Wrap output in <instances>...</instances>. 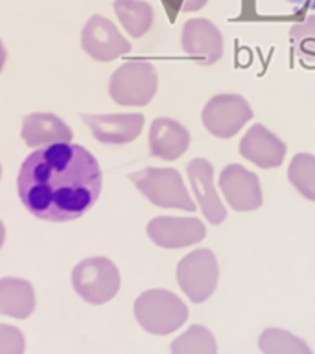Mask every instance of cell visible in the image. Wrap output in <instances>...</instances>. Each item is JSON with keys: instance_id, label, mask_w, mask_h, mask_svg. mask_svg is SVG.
I'll return each instance as SVG.
<instances>
[{"instance_id": "2e32d148", "label": "cell", "mask_w": 315, "mask_h": 354, "mask_svg": "<svg viewBox=\"0 0 315 354\" xmlns=\"http://www.w3.org/2000/svg\"><path fill=\"white\" fill-rule=\"evenodd\" d=\"M72 137L70 127L52 113H32L22 122V138L30 148L70 142Z\"/></svg>"}, {"instance_id": "6da1fadb", "label": "cell", "mask_w": 315, "mask_h": 354, "mask_svg": "<svg viewBox=\"0 0 315 354\" xmlns=\"http://www.w3.org/2000/svg\"><path fill=\"white\" fill-rule=\"evenodd\" d=\"M17 190L39 220L72 221L98 201L102 170L94 155L79 144H52L24 159Z\"/></svg>"}, {"instance_id": "ba28073f", "label": "cell", "mask_w": 315, "mask_h": 354, "mask_svg": "<svg viewBox=\"0 0 315 354\" xmlns=\"http://www.w3.org/2000/svg\"><path fill=\"white\" fill-rule=\"evenodd\" d=\"M220 190L223 192L227 205L236 212L256 210L264 201L258 176L242 165H229L221 170Z\"/></svg>"}, {"instance_id": "4fadbf2b", "label": "cell", "mask_w": 315, "mask_h": 354, "mask_svg": "<svg viewBox=\"0 0 315 354\" xmlns=\"http://www.w3.org/2000/svg\"><path fill=\"white\" fill-rule=\"evenodd\" d=\"M187 171L190 183H192V192L203 216L212 225H220L221 221L227 218V209L216 192L212 165L203 157H198V159H192L188 162Z\"/></svg>"}, {"instance_id": "277c9868", "label": "cell", "mask_w": 315, "mask_h": 354, "mask_svg": "<svg viewBox=\"0 0 315 354\" xmlns=\"http://www.w3.org/2000/svg\"><path fill=\"white\" fill-rule=\"evenodd\" d=\"M157 85H159V77L151 63L129 61L113 72L109 94L116 104L142 107L153 100Z\"/></svg>"}, {"instance_id": "484cf974", "label": "cell", "mask_w": 315, "mask_h": 354, "mask_svg": "<svg viewBox=\"0 0 315 354\" xmlns=\"http://www.w3.org/2000/svg\"><path fill=\"white\" fill-rule=\"evenodd\" d=\"M4 238H6V229H4V223L0 221V248H2V243H4Z\"/></svg>"}, {"instance_id": "8992f818", "label": "cell", "mask_w": 315, "mask_h": 354, "mask_svg": "<svg viewBox=\"0 0 315 354\" xmlns=\"http://www.w3.org/2000/svg\"><path fill=\"white\" fill-rule=\"evenodd\" d=\"M220 266L210 249L192 251L177 264V282L192 303H204L216 292Z\"/></svg>"}, {"instance_id": "5b68a950", "label": "cell", "mask_w": 315, "mask_h": 354, "mask_svg": "<svg viewBox=\"0 0 315 354\" xmlns=\"http://www.w3.org/2000/svg\"><path fill=\"white\" fill-rule=\"evenodd\" d=\"M72 286L83 301L104 304L120 290V271L105 257L85 259L72 271Z\"/></svg>"}, {"instance_id": "7a4b0ae2", "label": "cell", "mask_w": 315, "mask_h": 354, "mask_svg": "<svg viewBox=\"0 0 315 354\" xmlns=\"http://www.w3.org/2000/svg\"><path fill=\"white\" fill-rule=\"evenodd\" d=\"M135 317L149 334L166 336L175 332L188 319L187 304L168 290H148L135 301Z\"/></svg>"}, {"instance_id": "603a6c76", "label": "cell", "mask_w": 315, "mask_h": 354, "mask_svg": "<svg viewBox=\"0 0 315 354\" xmlns=\"http://www.w3.org/2000/svg\"><path fill=\"white\" fill-rule=\"evenodd\" d=\"M0 354H24V336L19 328L0 325Z\"/></svg>"}, {"instance_id": "7402d4cb", "label": "cell", "mask_w": 315, "mask_h": 354, "mask_svg": "<svg viewBox=\"0 0 315 354\" xmlns=\"http://www.w3.org/2000/svg\"><path fill=\"white\" fill-rule=\"evenodd\" d=\"M289 43L304 63L315 65V15L293 24L289 30Z\"/></svg>"}, {"instance_id": "ac0fdd59", "label": "cell", "mask_w": 315, "mask_h": 354, "mask_svg": "<svg viewBox=\"0 0 315 354\" xmlns=\"http://www.w3.org/2000/svg\"><path fill=\"white\" fill-rule=\"evenodd\" d=\"M115 13L131 37H142L153 24V8L144 0H115Z\"/></svg>"}, {"instance_id": "5bb4252c", "label": "cell", "mask_w": 315, "mask_h": 354, "mask_svg": "<svg viewBox=\"0 0 315 354\" xmlns=\"http://www.w3.org/2000/svg\"><path fill=\"white\" fill-rule=\"evenodd\" d=\"M90 127L93 137L102 144H129L142 133L144 116L140 113L124 115H82Z\"/></svg>"}, {"instance_id": "7c38bea8", "label": "cell", "mask_w": 315, "mask_h": 354, "mask_svg": "<svg viewBox=\"0 0 315 354\" xmlns=\"http://www.w3.org/2000/svg\"><path fill=\"white\" fill-rule=\"evenodd\" d=\"M240 155L258 168H278L286 159V144L262 124H254L240 140Z\"/></svg>"}, {"instance_id": "d4e9b609", "label": "cell", "mask_w": 315, "mask_h": 354, "mask_svg": "<svg viewBox=\"0 0 315 354\" xmlns=\"http://www.w3.org/2000/svg\"><path fill=\"white\" fill-rule=\"evenodd\" d=\"M6 48L4 44H2V41H0V72H2V68H4V63H6Z\"/></svg>"}, {"instance_id": "52a82bcc", "label": "cell", "mask_w": 315, "mask_h": 354, "mask_svg": "<svg viewBox=\"0 0 315 354\" xmlns=\"http://www.w3.org/2000/svg\"><path fill=\"white\" fill-rule=\"evenodd\" d=\"M253 118V109L240 94H218L207 102L201 120L204 129L218 138H231Z\"/></svg>"}, {"instance_id": "8fae6325", "label": "cell", "mask_w": 315, "mask_h": 354, "mask_svg": "<svg viewBox=\"0 0 315 354\" xmlns=\"http://www.w3.org/2000/svg\"><path fill=\"white\" fill-rule=\"evenodd\" d=\"M181 48L203 65H214L223 55V35L207 19H190L182 26Z\"/></svg>"}, {"instance_id": "cb8c5ba5", "label": "cell", "mask_w": 315, "mask_h": 354, "mask_svg": "<svg viewBox=\"0 0 315 354\" xmlns=\"http://www.w3.org/2000/svg\"><path fill=\"white\" fill-rule=\"evenodd\" d=\"M179 10L184 11V13H192V11H199L201 8H204V4L209 0H175Z\"/></svg>"}, {"instance_id": "3957f363", "label": "cell", "mask_w": 315, "mask_h": 354, "mask_svg": "<svg viewBox=\"0 0 315 354\" xmlns=\"http://www.w3.org/2000/svg\"><path fill=\"white\" fill-rule=\"evenodd\" d=\"M129 179L144 198L160 209H179L187 212L198 209L175 168H144L131 174Z\"/></svg>"}, {"instance_id": "d6986e66", "label": "cell", "mask_w": 315, "mask_h": 354, "mask_svg": "<svg viewBox=\"0 0 315 354\" xmlns=\"http://www.w3.org/2000/svg\"><path fill=\"white\" fill-rule=\"evenodd\" d=\"M258 347L264 354H312L308 343L282 328H267L262 332Z\"/></svg>"}, {"instance_id": "44dd1931", "label": "cell", "mask_w": 315, "mask_h": 354, "mask_svg": "<svg viewBox=\"0 0 315 354\" xmlns=\"http://www.w3.org/2000/svg\"><path fill=\"white\" fill-rule=\"evenodd\" d=\"M287 179L300 196L315 201V155H295L287 168Z\"/></svg>"}, {"instance_id": "9c48e42d", "label": "cell", "mask_w": 315, "mask_h": 354, "mask_svg": "<svg viewBox=\"0 0 315 354\" xmlns=\"http://www.w3.org/2000/svg\"><path fill=\"white\" fill-rule=\"evenodd\" d=\"M149 240L164 249H182L195 245L207 236V227L198 218L157 216L148 223Z\"/></svg>"}, {"instance_id": "e0dca14e", "label": "cell", "mask_w": 315, "mask_h": 354, "mask_svg": "<svg viewBox=\"0 0 315 354\" xmlns=\"http://www.w3.org/2000/svg\"><path fill=\"white\" fill-rule=\"evenodd\" d=\"M35 308V292L24 279H0V314L26 319Z\"/></svg>"}, {"instance_id": "9a60e30c", "label": "cell", "mask_w": 315, "mask_h": 354, "mask_svg": "<svg viewBox=\"0 0 315 354\" xmlns=\"http://www.w3.org/2000/svg\"><path fill=\"white\" fill-rule=\"evenodd\" d=\"M190 133L181 122L160 116L149 127V153L162 160H177L187 153Z\"/></svg>"}, {"instance_id": "ffe728a7", "label": "cell", "mask_w": 315, "mask_h": 354, "mask_svg": "<svg viewBox=\"0 0 315 354\" xmlns=\"http://www.w3.org/2000/svg\"><path fill=\"white\" fill-rule=\"evenodd\" d=\"M171 354H218V345L207 326L192 325L173 339Z\"/></svg>"}, {"instance_id": "30bf717a", "label": "cell", "mask_w": 315, "mask_h": 354, "mask_svg": "<svg viewBox=\"0 0 315 354\" xmlns=\"http://www.w3.org/2000/svg\"><path fill=\"white\" fill-rule=\"evenodd\" d=\"M82 46L93 59L105 63L131 52V43L102 15H93L83 26Z\"/></svg>"}, {"instance_id": "4316f807", "label": "cell", "mask_w": 315, "mask_h": 354, "mask_svg": "<svg viewBox=\"0 0 315 354\" xmlns=\"http://www.w3.org/2000/svg\"><path fill=\"white\" fill-rule=\"evenodd\" d=\"M289 2H303V0H289ZM312 6L315 8V0H312Z\"/></svg>"}, {"instance_id": "83f0119b", "label": "cell", "mask_w": 315, "mask_h": 354, "mask_svg": "<svg viewBox=\"0 0 315 354\" xmlns=\"http://www.w3.org/2000/svg\"><path fill=\"white\" fill-rule=\"evenodd\" d=\"M0 176H2V166H0Z\"/></svg>"}]
</instances>
